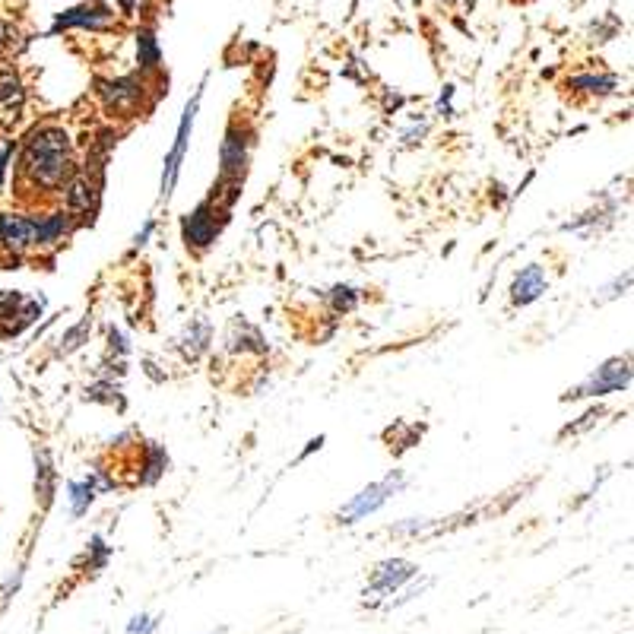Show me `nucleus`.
I'll use <instances>...</instances> for the list:
<instances>
[{
	"instance_id": "f257e3e1",
	"label": "nucleus",
	"mask_w": 634,
	"mask_h": 634,
	"mask_svg": "<svg viewBox=\"0 0 634 634\" xmlns=\"http://www.w3.org/2000/svg\"><path fill=\"white\" fill-rule=\"evenodd\" d=\"M23 172L39 188H61L73 175L70 137L61 127H39L26 137L23 149Z\"/></svg>"
},
{
	"instance_id": "f03ea898",
	"label": "nucleus",
	"mask_w": 634,
	"mask_h": 634,
	"mask_svg": "<svg viewBox=\"0 0 634 634\" xmlns=\"http://www.w3.org/2000/svg\"><path fill=\"white\" fill-rule=\"evenodd\" d=\"M200 96H203V92H194V99L188 102V108H184V115H181L178 134H175V146H172L169 159H165V172H162V200H169V197H172V191H175V181H178V172H181L184 153H188L191 127H194L197 108H200Z\"/></svg>"
},
{
	"instance_id": "7ed1b4c3",
	"label": "nucleus",
	"mask_w": 634,
	"mask_h": 634,
	"mask_svg": "<svg viewBox=\"0 0 634 634\" xmlns=\"http://www.w3.org/2000/svg\"><path fill=\"white\" fill-rule=\"evenodd\" d=\"M403 489V476L400 473H390L387 479H381V482H375V486H368V489H362L356 498L349 501V505L340 511V520L343 524H356V520H362V517H368V514H375L384 501L390 498V495H397Z\"/></svg>"
},
{
	"instance_id": "20e7f679",
	"label": "nucleus",
	"mask_w": 634,
	"mask_h": 634,
	"mask_svg": "<svg viewBox=\"0 0 634 634\" xmlns=\"http://www.w3.org/2000/svg\"><path fill=\"white\" fill-rule=\"evenodd\" d=\"M628 384H631L628 359H609L603 368H596L581 387L571 390L568 397H606V394H615V390H625Z\"/></svg>"
},
{
	"instance_id": "39448f33",
	"label": "nucleus",
	"mask_w": 634,
	"mask_h": 634,
	"mask_svg": "<svg viewBox=\"0 0 634 634\" xmlns=\"http://www.w3.org/2000/svg\"><path fill=\"white\" fill-rule=\"evenodd\" d=\"M416 565L403 562V558H390V562H381L375 568V574H371V590L365 596H371V600H381V596H390L394 590H400L409 577H416Z\"/></svg>"
},
{
	"instance_id": "423d86ee",
	"label": "nucleus",
	"mask_w": 634,
	"mask_h": 634,
	"mask_svg": "<svg viewBox=\"0 0 634 634\" xmlns=\"http://www.w3.org/2000/svg\"><path fill=\"white\" fill-rule=\"evenodd\" d=\"M248 149L251 140L241 127H232L222 140V181H241L248 169Z\"/></svg>"
},
{
	"instance_id": "0eeeda50",
	"label": "nucleus",
	"mask_w": 634,
	"mask_h": 634,
	"mask_svg": "<svg viewBox=\"0 0 634 634\" xmlns=\"http://www.w3.org/2000/svg\"><path fill=\"white\" fill-rule=\"evenodd\" d=\"M219 222H216V200L200 203V207L184 219V241L188 248H207L210 241H216Z\"/></svg>"
},
{
	"instance_id": "6e6552de",
	"label": "nucleus",
	"mask_w": 634,
	"mask_h": 634,
	"mask_svg": "<svg viewBox=\"0 0 634 634\" xmlns=\"http://www.w3.org/2000/svg\"><path fill=\"white\" fill-rule=\"evenodd\" d=\"M99 96L105 99V105L111 111H118V115H134L143 102V86L130 77L108 80V83H99Z\"/></svg>"
},
{
	"instance_id": "1a4fd4ad",
	"label": "nucleus",
	"mask_w": 634,
	"mask_h": 634,
	"mask_svg": "<svg viewBox=\"0 0 634 634\" xmlns=\"http://www.w3.org/2000/svg\"><path fill=\"white\" fill-rule=\"evenodd\" d=\"M115 23V13H111L105 4H83L77 10H67L58 16V29H70V26H83V29H108Z\"/></svg>"
},
{
	"instance_id": "9d476101",
	"label": "nucleus",
	"mask_w": 634,
	"mask_h": 634,
	"mask_svg": "<svg viewBox=\"0 0 634 634\" xmlns=\"http://www.w3.org/2000/svg\"><path fill=\"white\" fill-rule=\"evenodd\" d=\"M546 286H549L546 270L539 267V264H530L524 273H520V276L514 279V289H511L514 305H530V302H536V298L546 292Z\"/></svg>"
},
{
	"instance_id": "9b49d317",
	"label": "nucleus",
	"mask_w": 634,
	"mask_h": 634,
	"mask_svg": "<svg viewBox=\"0 0 634 634\" xmlns=\"http://www.w3.org/2000/svg\"><path fill=\"white\" fill-rule=\"evenodd\" d=\"M0 241L16 254L26 251L29 245H35V222L26 216H4V222H0Z\"/></svg>"
},
{
	"instance_id": "f8f14e48",
	"label": "nucleus",
	"mask_w": 634,
	"mask_h": 634,
	"mask_svg": "<svg viewBox=\"0 0 634 634\" xmlns=\"http://www.w3.org/2000/svg\"><path fill=\"white\" fill-rule=\"evenodd\" d=\"M23 83L13 77V73H0V111H4V121H16L20 118V108H23Z\"/></svg>"
},
{
	"instance_id": "ddd939ff",
	"label": "nucleus",
	"mask_w": 634,
	"mask_h": 634,
	"mask_svg": "<svg viewBox=\"0 0 634 634\" xmlns=\"http://www.w3.org/2000/svg\"><path fill=\"white\" fill-rule=\"evenodd\" d=\"M64 197H67V210L70 213H89L92 207H96V184H92L89 178H83V175L70 178Z\"/></svg>"
},
{
	"instance_id": "4468645a",
	"label": "nucleus",
	"mask_w": 634,
	"mask_h": 634,
	"mask_svg": "<svg viewBox=\"0 0 634 634\" xmlns=\"http://www.w3.org/2000/svg\"><path fill=\"white\" fill-rule=\"evenodd\" d=\"M67 229H70V219L64 213H54L42 222H35V245H54V241L64 238Z\"/></svg>"
},
{
	"instance_id": "2eb2a0df",
	"label": "nucleus",
	"mask_w": 634,
	"mask_h": 634,
	"mask_svg": "<svg viewBox=\"0 0 634 634\" xmlns=\"http://www.w3.org/2000/svg\"><path fill=\"white\" fill-rule=\"evenodd\" d=\"M615 77H593V73H587V77H574V80H568V86L574 89V92H593V96H606V92H612L615 89Z\"/></svg>"
},
{
	"instance_id": "dca6fc26",
	"label": "nucleus",
	"mask_w": 634,
	"mask_h": 634,
	"mask_svg": "<svg viewBox=\"0 0 634 634\" xmlns=\"http://www.w3.org/2000/svg\"><path fill=\"white\" fill-rule=\"evenodd\" d=\"M207 343H210V327L203 324V321H197L191 330H188V337H184V356H191V359H197L203 349H207Z\"/></svg>"
},
{
	"instance_id": "f3484780",
	"label": "nucleus",
	"mask_w": 634,
	"mask_h": 634,
	"mask_svg": "<svg viewBox=\"0 0 634 634\" xmlns=\"http://www.w3.org/2000/svg\"><path fill=\"white\" fill-rule=\"evenodd\" d=\"M92 498H96V486H92V479H86V482H73L70 486V508H73V514H86V508L92 505Z\"/></svg>"
},
{
	"instance_id": "a211bd4d",
	"label": "nucleus",
	"mask_w": 634,
	"mask_h": 634,
	"mask_svg": "<svg viewBox=\"0 0 634 634\" xmlns=\"http://www.w3.org/2000/svg\"><path fill=\"white\" fill-rule=\"evenodd\" d=\"M137 54H140V67H146V70H153L159 64V45L153 39V32L137 35Z\"/></svg>"
},
{
	"instance_id": "6ab92c4d",
	"label": "nucleus",
	"mask_w": 634,
	"mask_h": 634,
	"mask_svg": "<svg viewBox=\"0 0 634 634\" xmlns=\"http://www.w3.org/2000/svg\"><path fill=\"white\" fill-rule=\"evenodd\" d=\"M356 302H359V295H356V289H349V286H337L333 289V308L337 311H352L356 308Z\"/></svg>"
},
{
	"instance_id": "aec40b11",
	"label": "nucleus",
	"mask_w": 634,
	"mask_h": 634,
	"mask_svg": "<svg viewBox=\"0 0 634 634\" xmlns=\"http://www.w3.org/2000/svg\"><path fill=\"white\" fill-rule=\"evenodd\" d=\"M153 628H156V622L149 619V615H134V619H130V625H127L130 634H149Z\"/></svg>"
},
{
	"instance_id": "412c9836",
	"label": "nucleus",
	"mask_w": 634,
	"mask_h": 634,
	"mask_svg": "<svg viewBox=\"0 0 634 634\" xmlns=\"http://www.w3.org/2000/svg\"><path fill=\"white\" fill-rule=\"evenodd\" d=\"M86 330H89V321H83V324H80L77 330H73V333H70V337H67V346H64V349H77V346H80V340H83V333H86Z\"/></svg>"
},
{
	"instance_id": "4be33fe9",
	"label": "nucleus",
	"mask_w": 634,
	"mask_h": 634,
	"mask_svg": "<svg viewBox=\"0 0 634 634\" xmlns=\"http://www.w3.org/2000/svg\"><path fill=\"white\" fill-rule=\"evenodd\" d=\"M10 153H13V146L4 143L0 146V184H4V175H7V162H10Z\"/></svg>"
},
{
	"instance_id": "5701e85b",
	"label": "nucleus",
	"mask_w": 634,
	"mask_h": 634,
	"mask_svg": "<svg viewBox=\"0 0 634 634\" xmlns=\"http://www.w3.org/2000/svg\"><path fill=\"white\" fill-rule=\"evenodd\" d=\"M134 4H137V0H121V7H124L127 13H130V10H134Z\"/></svg>"
},
{
	"instance_id": "b1692460",
	"label": "nucleus",
	"mask_w": 634,
	"mask_h": 634,
	"mask_svg": "<svg viewBox=\"0 0 634 634\" xmlns=\"http://www.w3.org/2000/svg\"><path fill=\"white\" fill-rule=\"evenodd\" d=\"M0 42H4V23H0Z\"/></svg>"
},
{
	"instance_id": "393cba45",
	"label": "nucleus",
	"mask_w": 634,
	"mask_h": 634,
	"mask_svg": "<svg viewBox=\"0 0 634 634\" xmlns=\"http://www.w3.org/2000/svg\"><path fill=\"white\" fill-rule=\"evenodd\" d=\"M210 634H222V628H219V631H210Z\"/></svg>"
}]
</instances>
